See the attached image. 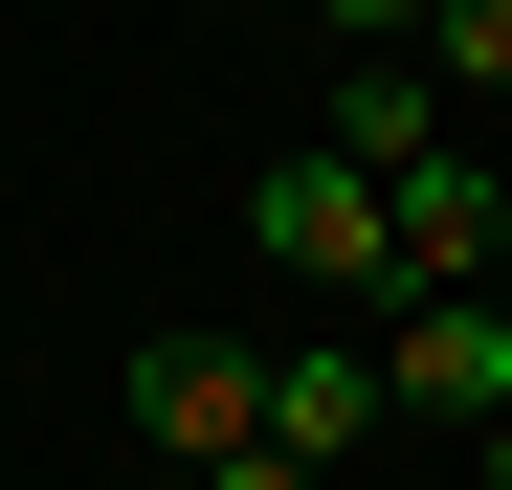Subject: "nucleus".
<instances>
[{
	"label": "nucleus",
	"mask_w": 512,
	"mask_h": 490,
	"mask_svg": "<svg viewBox=\"0 0 512 490\" xmlns=\"http://www.w3.org/2000/svg\"><path fill=\"white\" fill-rule=\"evenodd\" d=\"M379 424H401L379 335H357V312H290V335H268V446H290V468H357Z\"/></svg>",
	"instance_id": "obj_3"
},
{
	"label": "nucleus",
	"mask_w": 512,
	"mask_h": 490,
	"mask_svg": "<svg viewBox=\"0 0 512 490\" xmlns=\"http://www.w3.org/2000/svg\"><path fill=\"white\" fill-rule=\"evenodd\" d=\"M245 245H268V268H290L312 312H357V335L401 312V201H379L357 156H334V134H290L268 179H245Z\"/></svg>",
	"instance_id": "obj_1"
},
{
	"label": "nucleus",
	"mask_w": 512,
	"mask_h": 490,
	"mask_svg": "<svg viewBox=\"0 0 512 490\" xmlns=\"http://www.w3.org/2000/svg\"><path fill=\"white\" fill-rule=\"evenodd\" d=\"M201 490H334V468H290V446H223V468H201Z\"/></svg>",
	"instance_id": "obj_9"
},
{
	"label": "nucleus",
	"mask_w": 512,
	"mask_h": 490,
	"mask_svg": "<svg viewBox=\"0 0 512 490\" xmlns=\"http://www.w3.org/2000/svg\"><path fill=\"white\" fill-rule=\"evenodd\" d=\"M468 468H490V490H512V424H468Z\"/></svg>",
	"instance_id": "obj_10"
},
{
	"label": "nucleus",
	"mask_w": 512,
	"mask_h": 490,
	"mask_svg": "<svg viewBox=\"0 0 512 490\" xmlns=\"http://www.w3.org/2000/svg\"><path fill=\"white\" fill-rule=\"evenodd\" d=\"M423 67H446V112H512V0H423Z\"/></svg>",
	"instance_id": "obj_7"
},
{
	"label": "nucleus",
	"mask_w": 512,
	"mask_h": 490,
	"mask_svg": "<svg viewBox=\"0 0 512 490\" xmlns=\"http://www.w3.org/2000/svg\"><path fill=\"white\" fill-rule=\"evenodd\" d=\"M379 379H401V424H512V312L490 290H401L379 312Z\"/></svg>",
	"instance_id": "obj_4"
},
{
	"label": "nucleus",
	"mask_w": 512,
	"mask_h": 490,
	"mask_svg": "<svg viewBox=\"0 0 512 490\" xmlns=\"http://www.w3.org/2000/svg\"><path fill=\"white\" fill-rule=\"evenodd\" d=\"M334 156H357V179H423V156H446L468 112H446V67H423V45H357V67H334V112H312Z\"/></svg>",
	"instance_id": "obj_5"
},
{
	"label": "nucleus",
	"mask_w": 512,
	"mask_h": 490,
	"mask_svg": "<svg viewBox=\"0 0 512 490\" xmlns=\"http://www.w3.org/2000/svg\"><path fill=\"white\" fill-rule=\"evenodd\" d=\"M379 201H401V290H490V245H512V179H490L468 134L423 156V179H379Z\"/></svg>",
	"instance_id": "obj_6"
},
{
	"label": "nucleus",
	"mask_w": 512,
	"mask_h": 490,
	"mask_svg": "<svg viewBox=\"0 0 512 490\" xmlns=\"http://www.w3.org/2000/svg\"><path fill=\"white\" fill-rule=\"evenodd\" d=\"M134 446H156V468L268 446V335H134Z\"/></svg>",
	"instance_id": "obj_2"
},
{
	"label": "nucleus",
	"mask_w": 512,
	"mask_h": 490,
	"mask_svg": "<svg viewBox=\"0 0 512 490\" xmlns=\"http://www.w3.org/2000/svg\"><path fill=\"white\" fill-rule=\"evenodd\" d=\"M223 23H268V0H223Z\"/></svg>",
	"instance_id": "obj_11"
},
{
	"label": "nucleus",
	"mask_w": 512,
	"mask_h": 490,
	"mask_svg": "<svg viewBox=\"0 0 512 490\" xmlns=\"http://www.w3.org/2000/svg\"><path fill=\"white\" fill-rule=\"evenodd\" d=\"M312 23H334V45H423V0H312Z\"/></svg>",
	"instance_id": "obj_8"
}]
</instances>
